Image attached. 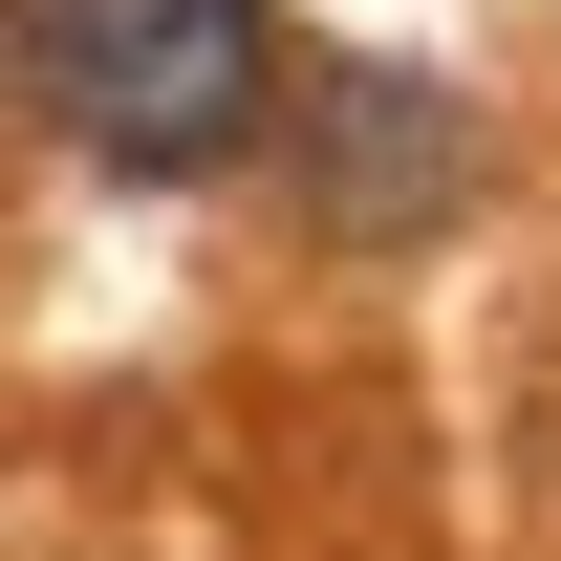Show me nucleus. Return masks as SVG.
<instances>
[{
    "label": "nucleus",
    "mask_w": 561,
    "mask_h": 561,
    "mask_svg": "<svg viewBox=\"0 0 561 561\" xmlns=\"http://www.w3.org/2000/svg\"><path fill=\"white\" fill-rule=\"evenodd\" d=\"M22 87L66 108L87 173H260L280 151V22L260 0H22Z\"/></svg>",
    "instance_id": "1"
},
{
    "label": "nucleus",
    "mask_w": 561,
    "mask_h": 561,
    "mask_svg": "<svg viewBox=\"0 0 561 561\" xmlns=\"http://www.w3.org/2000/svg\"><path fill=\"white\" fill-rule=\"evenodd\" d=\"M280 151H302V216L324 238H432L476 195V108L411 66H346V87H280Z\"/></svg>",
    "instance_id": "2"
}]
</instances>
